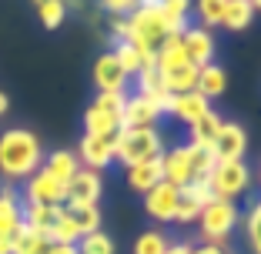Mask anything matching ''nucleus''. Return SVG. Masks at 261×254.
I'll list each match as a JSON object with an SVG mask.
<instances>
[{"instance_id":"1","label":"nucleus","mask_w":261,"mask_h":254,"mask_svg":"<svg viewBox=\"0 0 261 254\" xmlns=\"http://www.w3.org/2000/svg\"><path fill=\"white\" fill-rule=\"evenodd\" d=\"M44 167V147L27 127H10L0 134V174L7 181H27Z\"/></svg>"},{"instance_id":"2","label":"nucleus","mask_w":261,"mask_h":254,"mask_svg":"<svg viewBox=\"0 0 261 254\" xmlns=\"http://www.w3.org/2000/svg\"><path fill=\"white\" fill-rule=\"evenodd\" d=\"M161 157V134L154 127H121L114 134V161H121L124 167L144 164Z\"/></svg>"},{"instance_id":"3","label":"nucleus","mask_w":261,"mask_h":254,"mask_svg":"<svg viewBox=\"0 0 261 254\" xmlns=\"http://www.w3.org/2000/svg\"><path fill=\"white\" fill-rule=\"evenodd\" d=\"M238 221H241V214H238V208H234V201H221V197H215V201H207L204 208H201V214H198V231H201V241L204 244H215V247H224L228 244V238H231V231L238 228Z\"/></svg>"},{"instance_id":"4","label":"nucleus","mask_w":261,"mask_h":254,"mask_svg":"<svg viewBox=\"0 0 261 254\" xmlns=\"http://www.w3.org/2000/svg\"><path fill=\"white\" fill-rule=\"evenodd\" d=\"M164 37H168V27H164V17L158 7H144L141 4L138 10L127 14V40L141 50V57L158 50Z\"/></svg>"},{"instance_id":"5","label":"nucleus","mask_w":261,"mask_h":254,"mask_svg":"<svg viewBox=\"0 0 261 254\" xmlns=\"http://www.w3.org/2000/svg\"><path fill=\"white\" fill-rule=\"evenodd\" d=\"M127 94H97L94 104L84 110V134L91 137H108L121 131V110Z\"/></svg>"},{"instance_id":"6","label":"nucleus","mask_w":261,"mask_h":254,"mask_svg":"<svg viewBox=\"0 0 261 254\" xmlns=\"http://www.w3.org/2000/svg\"><path fill=\"white\" fill-rule=\"evenodd\" d=\"M207 187L211 194L221 201H234L251 187V171L245 161H218L211 177H207Z\"/></svg>"},{"instance_id":"7","label":"nucleus","mask_w":261,"mask_h":254,"mask_svg":"<svg viewBox=\"0 0 261 254\" xmlns=\"http://www.w3.org/2000/svg\"><path fill=\"white\" fill-rule=\"evenodd\" d=\"M207 151H211L215 164L218 161H241V157H245V151H248V134H245V127H241V124H234V121H221V131H218L215 144L207 147Z\"/></svg>"},{"instance_id":"8","label":"nucleus","mask_w":261,"mask_h":254,"mask_svg":"<svg viewBox=\"0 0 261 254\" xmlns=\"http://www.w3.org/2000/svg\"><path fill=\"white\" fill-rule=\"evenodd\" d=\"M161 171H164V181L174 184L177 191L191 184L194 181V151H191V144L171 147L168 154H161Z\"/></svg>"},{"instance_id":"9","label":"nucleus","mask_w":261,"mask_h":254,"mask_svg":"<svg viewBox=\"0 0 261 254\" xmlns=\"http://www.w3.org/2000/svg\"><path fill=\"white\" fill-rule=\"evenodd\" d=\"M23 194H27V204H67V184H61V181H57L54 174H47L44 167L27 177Z\"/></svg>"},{"instance_id":"10","label":"nucleus","mask_w":261,"mask_h":254,"mask_svg":"<svg viewBox=\"0 0 261 254\" xmlns=\"http://www.w3.org/2000/svg\"><path fill=\"white\" fill-rule=\"evenodd\" d=\"M100 171H91V167H81L74 177L67 181V208H91L100 201Z\"/></svg>"},{"instance_id":"11","label":"nucleus","mask_w":261,"mask_h":254,"mask_svg":"<svg viewBox=\"0 0 261 254\" xmlns=\"http://www.w3.org/2000/svg\"><path fill=\"white\" fill-rule=\"evenodd\" d=\"M207 201H215V194H211L207 181H191L188 187H181V191H177L174 221L177 224H194V221H198V214H201V208H204Z\"/></svg>"},{"instance_id":"12","label":"nucleus","mask_w":261,"mask_h":254,"mask_svg":"<svg viewBox=\"0 0 261 254\" xmlns=\"http://www.w3.org/2000/svg\"><path fill=\"white\" fill-rule=\"evenodd\" d=\"M77 161L91 171H104L108 164H114V134L108 137H91L84 134L81 137V147H77Z\"/></svg>"},{"instance_id":"13","label":"nucleus","mask_w":261,"mask_h":254,"mask_svg":"<svg viewBox=\"0 0 261 254\" xmlns=\"http://www.w3.org/2000/svg\"><path fill=\"white\" fill-rule=\"evenodd\" d=\"M94 87H97V94H124V87H127V74H124V67L114 61V54H100L97 61H94Z\"/></svg>"},{"instance_id":"14","label":"nucleus","mask_w":261,"mask_h":254,"mask_svg":"<svg viewBox=\"0 0 261 254\" xmlns=\"http://www.w3.org/2000/svg\"><path fill=\"white\" fill-rule=\"evenodd\" d=\"M164 114H174L177 121H185L188 127H191V124H198L204 114H211V107H207V97H201L198 91H191V94H168Z\"/></svg>"},{"instance_id":"15","label":"nucleus","mask_w":261,"mask_h":254,"mask_svg":"<svg viewBox=\"0 0 261 254\" xmlns=\"http://www.w3.org/2000/svg\"><path fill=\"white\" fill-rule=\"evenodd\" d=\"M174 208H177V187L168 184V181H161V184H154L151 191L144 194V211L154 217V221H174Z\"/></svg>"},{"instance_id":"16","label":"nucleus","mask_w":261,"mask_h":254,"mask_svg":"<svg viewBox=\"0 0 261 254\" xmlns=\"http://www.w3.org/2000/svg\"><path fill=\"white\" fill-rule=\"evenodd\" d=\"M181 44H185V54L194 67H207L211 57H215V37L204 31V27H188L181 34Z\"/></svg>"},{"instance_id":"17","label":"nucleus","mask_w":261,"mask_h":254,"mask_svg":"<svg viewBox=\"0 0 261 254\" xmlns=\"http://www.w3.org/2000/svg\"><path fill=\"white\" fill-rule=\"evenodd\" d=\"M161 117V110L154 107L147 97L134 94V97L124 100V110H121V127H154Z\"/></svg>"},{"instance_id":"18","label":"nucleus","mask_w":261,"mask_h":254,"mask_svg":"<svg viewBox=\"0 0 261 254\" xmlns=\"http://www.w3.org/2000/svg\"><path fill=\"white\" fill-rule=\"evenodd\" d=\"M127 187L134 194H147L154 184H161L164 181V171H161V157H154V161H144V164H134L127 167Z\"/></svg>"},{"instance_id":"19","label":"nucleus","mask_w":261,"mask_h":254,"mask_svg":"<svg viewBox=\"0 0 261 254\" xmlns=\"http://www.w3.org/2000/svg\"><path fill=\"white\" fill-rule=\"evenodd\" d=\"M188 54H185V44H181V34H168L158 47V74H171L177 67H188Z\"/></svg>"},{"instance_id":"20","label":"nucleus","mask_w":261,"mask_h":254,"mask_svg":"<svg viewBox=\"0 0 261 254\" xmlns=\"http://www.w3.org/2000/svg\"><path fill=\"white\" fill-rule=\"evenodd\" d=\"M64 214V204H27V208L20 211L23 224L27 228H34V231L47 234L50 228H54V221Z\"/></svg>"},{"instance_id":"21","label":"nucleus","mask_w":261,"mask_h":254,"mask_svg":"<svg viewBox=\"0 0 261 254\" xmlns=\"http://www.w3.org/2000/svg\"><path fill=\"white\" fill-rule=\"evenodd\" d=\"M158 10H161V17H164L168 34H185L188 27H191V23H188V17H191V0H161Z\"/></svg>"},{"instance_id":"22","label":"nucleus","mask_w":261,"mask_h":254,"mask_svg":"<svg viewBox=\"0 0 261 254\" xmlns=\"http://www.w3.org/2000/svg\"><path fill=\"white\" fill-rule=\"evenodd\" d=\"M198 74H201V67H194V64L177 67V70H171V74H161L164 94H191L194 87H198Z\"/></svg>"},{"instance_id":"23","label":"nucleus","mask_w":261,"mask_h":254,"mask_svg":"<svg viewBox=\"0 0 261 254\" xmlns=\"http://www.w3.org/2000/svg\"><path fill=\"white\" fill-rule=\"evenodd\" d=\"M44 171L47 174H54L61 184H67L70 177L81 171V161H77V154H70V151H50L44 161Z\"/></svg>"},{"instance_id":"24","label":"nucleus","mask_w":261,"mask_h":254,"mask_svg":"<svg viewBox=\"0 0 261 254\" xmlns=\"http://www.w3.org/2000/svg\"><path fill=\"white\" fill-rule=\"evenodd\" d=\"M224 87H228V77H224V70L218 67V64H207V67H201L198 87H194L201 97H207V100H211V97H221Z\"/></svg>"},{"instance_id":"25","label":"nucleus","mask_w":261,"mask_h":254,"mask_svg":"<svg viewBox=\"0 0 261 254\" xmlns=\"http://www.w3.org/2000/svg\"><path fill=\"white\" fill-rule=\"evenodd\" d=\"M10 244H14L10 254H44L47 251V238L40 231H34V228H27V224H20V228L14 231Z\"/></svg>"},{"instance_id":"26","label":"nucleus","mask_w":261,"mask_h":254,"mask_svg":"<svg viewBox=\"0 0 261 254\" xmlns=\"http://www.w3.org/2000/svg\"><path fill=\"white\" fill-rule=\"evenodd\" d=\"M23 224L20 208H17L14 191H0V234L4 238H14V231Z\"/></svg>"},{"instance_id":"27","label":"nucleus","mask_w":261,"mask_h":254,"mask_svg":"<svg viewBox=\"0 0 261 254\" xmlns=\"http://www.w3.org/2000/svg\"><path fill=\"white\" fill-rule=\"evenodd\" d=\"M251 20H254L251 0H228L221 27H228V31H245V27H251Z\"/></svg>"},{"instance_id":"28","label":"nucleus","mask_w":261,"mask_h":254,"mask_svg":"<svg viewBox=\"0 0 261 254\" xmlns=\"http://www.w3.org/2000/svg\"><path fill=\"white\" fill-rule=\"evenodd\" d=\"M64 211H67L70 224L81 231V238L100 231V208H97V204H91V208H67V204H64Z\"/></svg>"},{"instance_id":"29","label":"nucleus","mask_w":261,"mask_h":254,"mask_svg":"<svg viewBox=\"0 0 261 254\" xmlns=\"http://www.w3.org/2000/svg\"><path fill=\"white\" fill-rule=\"evenodd\" d=\"M218 131H221V117L211 110V114H204L198 124H191V144L194 147H211L218 137Z\"/></svg>"},{"instance_id":"30","label":"nucleus","mask_w":261,"mask_h":254,"mask_svg":"<svg viewBox=\"0 0 261 254\" xmlns=\"http://www.w3.org/2000/svg\"><path fill=\"white\" fill-rule=\"evenodd\" d=\"M111 54H114V61L124 67L127 77H134V74L144 67V57H141V50L130 44V40H114V50H111Z\"/></svg>"},{"instance_id":"31","label":"nucleus","mask_w":261,"mask_h":254,"mask_svg":"<svg viewBox=\"0 0 261 254\" xmlns=\"http://www.w3.org/2000/svg\"><path fill=\"white\" fill-rule=\"evenodd\" d=\"M194 14H198L201 27H218V23L224 20V7H228V0H191Z\"/></svg>"},{"instance_id":"32","label":"nucleus","mask_w":261,"mask_h":254,"mask_svg":"<svg viewBox=\"0 0 261 254\" xmlns=\"http://www.w3.org/2000/svg\"><path fill=\"white\" fill-rule=\"evenodd\" d=\"M44 238H47V244H77V241H81V231H77L74 224H70L67 211H64V214L54 221V228H50Z\"/></svg>"},{"instance_id":"33","label":"nucleus","mask_w":261,"mask_h":254,"mask_svg":"<svg viewBox=\"0 0 261 254\" xmlns=\"http://www.w3.org/2000/svg\"><path fill=\"white\" fill-rule=\"evenodd\" d=\"M164 251H168V234L158 228L138 234V241H134V254H164Z\"/></svg>"},{"instance_id":"34","label":"nucleus","mask_w":261,"mask_h":254,"mask_svg":"<svg viewBox=\"0 0 261 254\" xmlns=\"http://www.w3.org/2000/svg\"><path fill=\"white\" fill-rule=\"evenodd\" d=\"M245 238H248L251 254H261V197L251 204V211L245 217Z\"/></svg>"},{"instance_id":"35","label":"nucleus","mask_w":261,"mask_h":254,"mask_svg":"<svg viewBox=\"0 0 261 254\" xmlns=\"http://www.w3.org/2000/svg\"><path fill=\"white\" fill-rule=\"evenodd\" d=\"M77 254H114V241H111L104 231L84 234V238L77 241Z\"/></svg>"},{"instance_id":"36","label":"nucleus","mask_w":261,"mask_h":254,"mask_svg":"<svg viewBox=\"0 0 261 254\" xmlns=\"http://www.w3.org/2000/svg\"><path fill=\"white\" fill-rule=\"evenodd\" d=\"M37 17L44 23V31H57L64 23V17H67V0H50V4L37 7Z\"/></svg>"},{"instance_id":"37","label":"nucleus","mask_w":261,"mask_h":254,"mask_svg":"<svg viewBox=\"0 0 261 254\" xmlns=\"http://www.w3.org/2000/svg\"><path fill=\"white\" fill-rule=\"evenodd\" d=\"M100 7L108 10L111 17H127L130 10L141 7V0H100Z\"/></svg>"},{"instance_id":"38","label":"nucleus","mask_w":261,"mask_h":254,"mask_svg":"<svg viewBox=\"0 0 261 254\" xmlns=\"http://www.w3.org/2000/svg\"><path fill=\"white\" fill-rule=\"evenodd\" d=\"M111 34L114 40H127V17H111Z\"/></svg>"},{"instance_id":"39","label":"nucleus","mask_w":261,"mask_h":254,"mask_svg":"<svg viewBox=\"0 0 261 254\" xmlns=\"http://www.w3.org/2000/svg\"><path fill=\"white\" fill-rule=\"evenodd\" d=\"M44 254H77V244H47Z\"/></svg>"},{"instance_id":"40","label":"nucleus","mask_w":261,"mask_h":254,"mask_svg":"<svg viewBox=\"0 0 261 254\" xmlns=\"http://www.w3.org/2000/svg\"><path fill=\"white\" fill-rule=\"evenodd\" d=\"M164 254H194V247L191 244H168V251Z\"/></svg>"},{"instance_id":"41","label":"nucleus","mask_w":261,"mask_h":254,"mask_svg":"<svg viewBox=\"0 0 261 254\" xmlns=\"http://www.w3.org/2000/svg\"><path fill=\"white\" fill-rule=\"evenodd\" d=\"M194 254H228L224 247H215V244H201V247H194Z\"/></svg>"},{"instance_id":"42","label":"nucleus","mask_w":261,"mask_h":254,"mask_svg":"<svg viewBox=\"0 0 261 254\" xmlns=\"http://www.w3.org/2000/svg\"><path fill=\"white\" fill-rule=\"evenodd\" d=\"M7 110H10V97H7V94H4V91H0V117L7 114Z\"/></svg>"},{"instance_id":"43","label":"nucleus","mask_w":261,"mask_h":254,"mask_svg":"<svg viewBox=\"0 0 261 254\" xmlns=\"http://www.w3.org/2000/svg\"><path fill=\"white\" fill-rule=\"evenodd\" d=\"M14 251V244H10V238H4V234H0V254H10Z\"/></svg>"},{"instance_id":"44","label":"nucleus","mask_w":261,"mask_h":254,"mask_svg":"<svg viewBox=\"0 0 261 254\" xmlns=\"http://www.w3.org/2000/svg\"><path fill=\"white\" fill-rule=\"evenodd\" d=\"M141 4H144V7H158V4H161V0H141Z\"/></svg>"},{"instance_id":"45","label":"nucleus","mask_w":261,"mask_h":254,"mask_svg":"<svg viewBox=\"0 0 261 254\" xmlns=\"http://www.w3.org/2000/svg\"><path fill=\"white\" fill-rule=\"evenodd\" d=\"M251 7H254V14H258V10H261V0H251Z\"/></svg>"},{"instance_id":"46","label":"nucleus","mask_w":261,"mask_h":254,"mask_svg":"<svg viewBox=\"0 0 261 254\" xmlns=\"http://www.w3.org/2000/svg\"><path fill=\"white\" fill-rule=\"evenodd\" d=\"M44 4H50V0H34V7H44Z\"/></svg>"},{"instance_id":"47","label":"nucleus","mask_w":261,"mask_h":254,"mask_svg":"<svg viewBox=\"0 0 261 254\" xmlns=\"http://www.w3.org/2000/svg\"><path fill=\"white\" fill-rule=\"evenodd\" d=\"M258 177H261V174H258Z\"/></svg>"}]
</instances>
